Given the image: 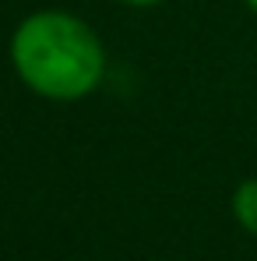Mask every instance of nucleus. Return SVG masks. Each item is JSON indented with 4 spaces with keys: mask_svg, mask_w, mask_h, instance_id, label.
Listing matches in <instances>:
<instances>
[{
    "mask_svg": "<svg viewBox=\"0 0 257 261\" xmlns=\"http://www.w3.org/2000/svg\"><path fill=\"white\" fill-rule=\"evenodd\" d=\"M11 64L36 95L74 102L99 88L106 74V49L81 18L39 11L14 29Z\"/></svg>",
    "mask_w": 257,
    "mask_h": 261,
    "instance_id": "nucleus-1",
    "label": "nucleus"
},
{
    "mask_svg": "<svg viewBox=\"0 0 257 261\" xmlns=\"http://www.w3.org/2000/svg\"><path fill=\"white\" fill-rule=\"evenodd\" d=\"M233 216H236V222H240L250 237H257V176L243 180V184L233 191Z\"/></svg>",
    "mask_w": 257,
    "mask_h": 261,
    "instance_id": "nucleus-2",
    "label": "nucleus"
},
{
    "mask_svg": "<svg viewBox=\"0 0 257 261\" xmlns=\"http://www.w3.org/2000/svg\"><path fill=\"white\" fill-rule=\"evenodd\" d=\"M120 4H130V7H155V4H162V0H120Z\"/></svg>",
    "mask_w": 257,
    "mask_h": 261,
    "instance_id": "nucleus-3",
    "label": "nucleus"
},
{
    "mask_svg": "<svg viewBox=\"0 0 257 261\" xmlns=\"http://www.w3.org/2000/svg\"><path fill=\"white\" fill-rule=\"evenodd\" d=\"M247 7H250V11H254V14H257V0H247Z\"/></svg>",
    "mask_w": 257,
    "mask_h": 261,
    "instance_id": "nucleus-4",
    "label": "nucleus"
}]
</instances>
